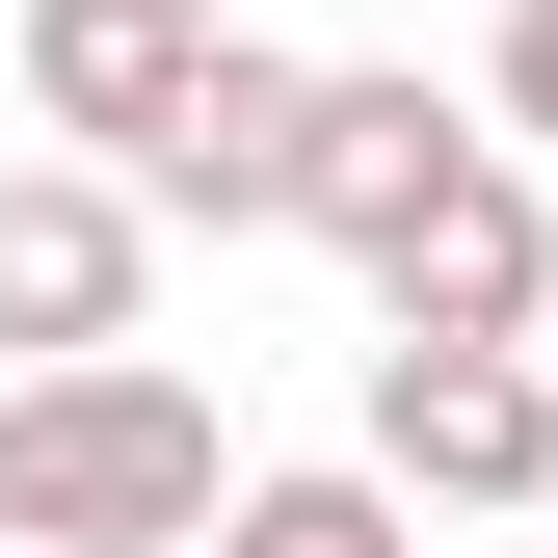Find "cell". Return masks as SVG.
Returning <instances> with one entry per match:
<instances>
[{
    "label": "cell",
    "mask_w": 558,
    "mask_h": 558,
    "mask_svg": "<svg viewBox=\"0 0 558 558\" xmlns=\"http://www.w3.org/2000/svg\"><path fill=\"white\" fill-rule=\"evenodd\" d=\"M240 532V452H214V373H0V558H214Z\"/></svg>",
    "instance_id": "1"
},
{
    "label": "cell",
    "mask_w": 558,
    "mask_h": 558,
    "mask_svg": "<svg viewBox=\"0 0 558 558\" xmlns=\"http://www.w3.org/2000/svg\"><path fill=\"white\" fill-rule=\"evenodd\" d=\"M133 293H160V214L107 160H0V345L27 373H133Z\"/></svg>",
    "instance_id": "2"
},
{
    "label": "cell",
    "mask_w": 558,
    "mask_h": 558,
    "mask_svg": "<svg viewBox=\"0 0 558 558\" xmlns=\"http://www.w3.org/2000/svg\"><path fill=\"white\" fill-rule=\"evenodd\" d=\"M373 478H399V506H532L558 532V373H532V345H373Z\"/></svg>",
    "instance_id": "3"
},
{
    "label": "cell",
    "mask_w": 558,
    "mask_h": 558,
    "mask_svg": "<svg viewBox=\"0 0 558 558\" xmlns=\"http://www.w3.org/2000/svg\"><path fill=\"white\" fill-rule=\"evenodd\" d=\"M506 160V133H478L452 81H319V133H293V240H345V266H399L452 214V186Z\"/></svg>",
    "instance_id": "4"
},
{
    "label": "cell",
    "mask_w": 558,
    "mask_h": 558,
    "mask_svg": "<svg viewBox=\"0 0 558 558\" xmlns=\"http://www.w3.org/2000/svg\"><path fill=\"white\" fill-rule=\"evenodd\" d=\"M214 53H240L214 0H27V107L81 133L107 186H133V160H160V133H186V81H214Z\"/></svg>",
    "instance_id": "5"
},
{
    "label": "cell",
    "mask_w": 558,
    "mask_h": 558,
    "mask_svg": "<svg viewBox=\"0 0 558 558\" xmlns=\"http://www.w3.org/2000/svg\"><path fill=\"white\" fill-rule=\"evenodd\" d=\"M373 319L399 345H532V373H558V214H532V160H478L452 214L373 266Z\"/></svg>",
    "instance_id": "6"
},
{
    "label": "cell",
    "mask_w": 558,
    "mask_h": 558,
    "mask_svg": "<svg viewBox=\"0 0 558 558\" xmlns=\"http://www.w3.org/2000/svg\"><path fill=\"white\" fill-rule=\"evenodd\" d=\"M293 133H319V81H293L266 27H240L214 81H186V133L133 160V214H214V240H240V214H293Z\"/></svg>",
    "instance_id": "7"
},
{
    "label": "cell",
    "mask_w": 558,
    "mask_h": 558,
    "mask_svg": "<svg viewBox=\"0 0 558 558\" xmlns=\"http://www.w3.org/2000/svg\"><path fill=\"white\" fill-rule=\"evenodd\" d=\"M214 558H399V478H373V452H345V478H240Z\"/></svg>",
    "instance_id": "8"
},
{
    "label": "cell",
    "mask_w": 558,
    "mask_h": 558,
    "mask_svg": "<svg viewBox=\"0 0 558 558\" xmlns=\"http://www.w3.org/2000/svg\"><path fill=\"white\" fill-rule=\"evenodd\" d=\"M506 160H558V0H506Z\"/></svg>",
    "instance_id": "9"
},
{
    "label": "cell",
    "mask_w": 558,
    "mask_h": 558,
    "mask_svg": "<svg viewBox=\"0 0 558 558\" xmlns=\"http://www.w3.org/2000/svg\"><path fill=\"white\" fill-rule=\"evenodd\" d=\"M0 27H27V0H0Z\"/></svg>",
    "instance_id": "10"
},
{
    "label": "cell",
    "mask_w": 558,
    "mask_h": 558,
    "mask_svg": "<svg viewBox=\"0 0 558 558\" xmlns=\"http://www.w3.org/2000/svg\"><path fill=\"white\" fill-rule=\"evenodd\" d=\"M214 27H240V0H214Z\"/></svg>",
    "instance_id": "11"
}]
</instances>
